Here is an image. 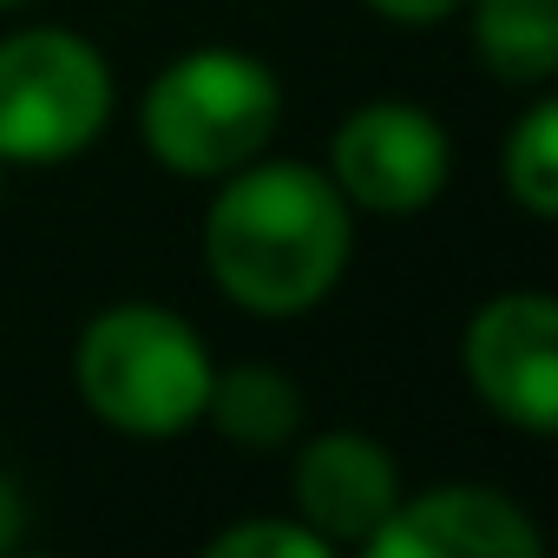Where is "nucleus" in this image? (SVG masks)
Segmentation results:
<instances>
[{
	"mask_svg": "<svg viewBox=\"0 0 558 558\" xmlns=\"http://www.w3.org/2000/svg\"><path fill=\"white\" fill-rule=\"evenodd\" d=\"M349 197L310 165H256L217 191L204 256L230 303L250 316H303L349 269Z\"/></svg>",
	"mask_w": 558,
	"mask_h": 558,
	"instance_id": "f257e3e1",
	"label": "nucleus"
},
{
	"mask_svg": "<svg viewBox=\"0 0 558 558\" xmlns=\"http://www.w3.org/2000/svg\"><path fill=\"white\" fill-rule=\"evenodd\" d=\"M210 375L217 368L197 329L158 303L106 310L99 323H86L73 355V381L86 408L125 434H184L191 421H204Z\"/></svg>",
	"mask_w": 558,
	"mask_h": 558,
	"instance_id": "f03ea898",
	"label": "nucleus"
},
{
	"mask_svg": "<svg viewBox=\"0 0 558 558\" xmlns=\"http://www.w3.org/2000/svg\"><path fill=\"white\" fill-rule=\"evenodd\" d=\"M283 112L276 73L250 53L204 47L171 60L145 93V145L184 178H223L250 165Z\"/></svg>",
	"mask_w": 558,
	"mask_h": 558,
	"instance_id": "7ed1b4c3",
	"label": "nucleus"
},
{
	"mask_svg": "<svg viewBox=\"0 0 558 558\" xmlns=\"http://www.w3.org/2000/svg\"><path fill=\"white\" fill-rule=\"evenodd\" d=\"M106 112H112V73L86 40L60 27L0 40V158L60 165L99 138Z\"/></svg>",
	"mask_w": 558,
	"mask_h": 558,
	"instance_id": "20e7f679",
	"label": "nucleus"
},
{
	"mask_svg": "<svg viewBox=\"0 0 558 558\" xmlns=\"http://www.w3.org/2000/svg\"><path fill=\"white\" fill-rule=\"evenodd\" d=\"M329 178L362 210H381V217L427 210L447 184V132L421 106H395V99L362 106L336 132Z\"/></svg>",
	"mask_w": 558,
	"mask_h": 558,
	"instance_id": "39448f33",
	"label": "nucleus"
},
{
	"mask_svg": "<svg viewBox=\"0 0 558 558\" xmlns=\"http://www.w3.org/2000/svg\"><path fill=\"white\" fill-rule=\"evenodd\" d=\"M466 375L493 414L525 434L558 427V310L545 290L493 296L466 329Z\"/></svg>",
	"mask_w": 558,
	"mask_h": 558,
	"instance_id": "423d86ee",
	"label": "nucleus"
},
{
	"mask_svg": "<svg viewBox=\"0 0 558 558\" xmlns=\"http://www.w3.org/2000/svg\"><path fill=\"white\" fill-rule=\"evenodd\" d=\"M538 525L486 486H434L401 499L368 538L375 558H538Z\"/></svg>",
	"mask_w": 558,
	"mask_h": 558,
	"instance_id": "0eeeda50",
	"label": "nucleus"
},
{
	"mask_svg": "<svg viewBox=\"0 0 558 558\" xmlns=\"http://www.w3.org/2000/svg\"><path fill=\"white\" fill-rule=\"evenodd\" d=\"M401 506V473L368 434H323L296 453V519L336 551L368 545Z\"/></svg>",
	"mask_w": 558,
	"mask_h": 558,
	"instance_id": "6e6552de",
	"label": "nucleus"
},
{
	"mask_svg": "<svg viewBox=\"0 0 558 558\" xmlns=\"http://www.w3.org/2000/svg\"><path fill=\"white\" fill-rule=\"evenodd\" d=\"M204 414L217 421L223 440L269 453L303 427V388L290 375H276V368H230V375H210Z\"/></svg>",
	"mask_w": 558,
	"mask_h": 558,
	"instance_id": "1a4fd4ad",
	"label": "nucleus"
},
{
	"mask_svg": "<svg viewBox=\"0 0 558 558\" xmlns=\"http://www.w3.org/2000/svg\"><path fill=\"white\" fill-rule=\"evenodd\" d=\"M473 40L499 80L538 86L558 66V0H480Z\"/></svg>",
	"mask_w": 558,
	"mask_h": 558,
	"instance_id": "9d476101",
	"label": "nucleus"
},
{
	"mask_svg": "<svg viewBox=\"0 0 558 558\" xmlns=\"http://www.w3.org/2000/svg\"><path fill=\"white\" fill-rule=\"evenodd\" d=\"M506 191L532 210V217H551L558 210V106L538 99L512 138H506Z\"/></svg>",
	"mask_w": 558,
	"mask_h": 558,
	"instance_id": "9b49d317",
	"label": "nucleus"
},
{
	"mask_svg": "<svg viewBox=\"0 0 558 558\" xmlns=\"http://www.w3.org/2000/svg\"><path fill=\"white\" fill-rule=\"evenodd\" d=\"M210 558H329V545L303 519H256V525L217 532L210 538Z\"/></svg>",
	"mask_w": 558,
	"mask_h": 558,
	"instance_id": "f8f14e48",
	"label": "nucleus"
},
{
	"mask_svg": "<svg viewBox=\"0 0 558 558\" xmlns=\"http://www.w3.org/2000/svg\"><path fill=\"white\" fill-rule=\"evenodd\" d=\"M375 14H388V21H440V14H453L460 0H368Z\"/></svg>",
	"mask_w": 558,
	"mask_h": 558,
	"instance_id": "ddd939ff",
	"label": "nucleus"
},
{
	"mask_svg": "<svg viewBox=\"0 0 558 558\" xmlns=\"http://www.w3.org/2000/svg\"><path fill=\"white\" fill-rule=\"evenodd\" d=\"M21 525H27L21 493H14V480H8V473H0V551H14V545H21Z\"/></svg>",
	"mask_w": 558,
	"mask_h": 558,
	"instance_id": "4468645a",
	"label": "nucleus"
},
{
	"mask_svg": "<svg viewBox=\"0 0 558 558\" xmlns=\"http://www.w3.org/2000/svg\"><path fill=\"white\" fill-rule=\"evenodd\" d=\"M0 8H21V0H0Z\"/></svg>",
	"mask_w": 558,
	"mask_h": 558,
	"instance_id": "2eb2a0df",
	"label": "nucleus"
}]
</instances>
